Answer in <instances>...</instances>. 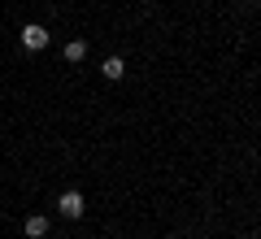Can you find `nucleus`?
Returning a JSON list of instances; mask_svg holds the SVG:
<instances>
[{"label":"nucleus","instance_id":"nucleus-5","mask_svg":"<svg viewBox=\"0 0 261 239\" xmlns=\"http://www.w3.org/2000/svg\"><path fill=\"white\" fill-rule=\"evenodd\" d=\"M87 57V44L83 39H70V44H65V61H83Z\"/></svg>","mask_w":261,"mask_h":239},{"label":"nucleus","instance_id":"nucleus-2","mask_svg":"<svg viewBox=\"0 0 261 239\" xmlns=\"http://www.w3.org/2000/svg\"><path fill=\"white\" fill-rule=\"evenodd\" d=\"M57 209H61V218H83L87 204H83V196H79V192H65L61 200H57Z\"/></svg>","mask_w":261,"mask_h":239},{"label":"nucleus","instance_id":"nucleus-3","mask_svg":"<svg viewBox=\"0 0 261 239\" xmlns=\"http://www.w3.org/2000/svg\"><path fill=\"white\" fill-rule=\"evenodd\" d=\"M100 74H105V78H109V83H118L122 74H126V61H122V57H109V61L100 65Z\"/></svg>","mask_w":261,"mask_h":239},{"label":"nucleus","instance_id":"nucleus-1","mask_svg":"<svg viewBox=\"0 0 261 239\" xmlns=\"http://www.w3.org/2000/svg\"><path fill=\"white\" fill-rule=\"evenodd\" d=\"M22 48H27V52H39V48H48V31L39 26V22H27V26H22Z\"/></svg>","mask_w":261,"mask_h":239},{"label":"nucleus","instance_id":"nucleus-4","mask_svg":"<svg viewBox=\"0 0 261 239\" xmlns=\"http://www.w3.org/2000/svg\"><path fill=\"white\" fill-rule=\"evenodd\" d=\"M27 235L31 239H44L48 235V218H39V213H35V218H27Z\"/></svg>","mask_w":261,"mask_h":239}]
</instances>
